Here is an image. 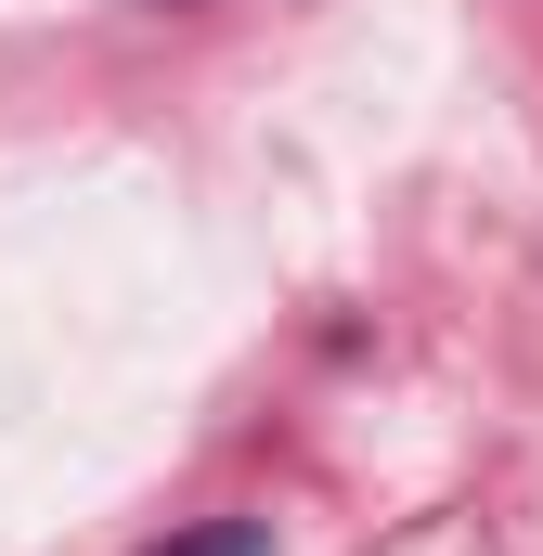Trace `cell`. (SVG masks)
I'll use <instances>...</instances> for the list:
<instances>
[{
    "label": "cell",
    "instance_id": "obj_1",
    "mask_svg": "<svg viewBox=\"0 0 543 556\" xmlns=\"http://www.w3.org/2000/svg\"><path fill=\"white\" fill-rule=\"evenodd\" d=\"M155 556H272V518H207V531H181Z\"/></svg>",
    "mask_w": 543,
    "mask_h": 556
}]
</instances>
